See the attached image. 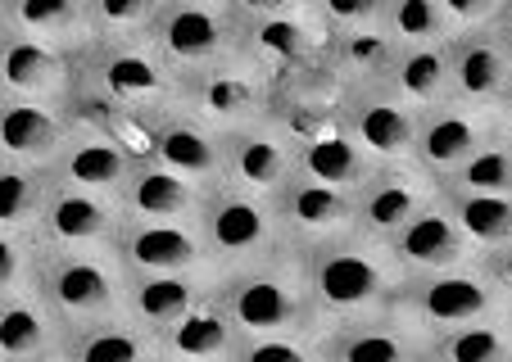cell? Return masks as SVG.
Wrapping results in <instances>:
<instances>
[{
  "label": "cell",
  "mask_w": 512,
  "mask_h": 362,
  "mask_svg": "<svg viewBox=\"0 0 512 362\" xmlns=\"http://www.w3.org/2000/svg\"><path fill=\"white\" fill-rule=\"evenodd\" d=\"M304 277H309V295L318 308V326H345L358 317L386 313L395 308V295L404 286V272L386 245H372L363 236H345L336 245H322L300 258Z\"/></svg>",
  "instance_id": "cell-1"
},
{
  "label": "cell",
  "mask_w": 512,
  "mask_h": 362,
  "mask_svg": "<svg viewBox=\"0 0 512 362\" xmlns=\"http://www.w3.org/2000/svg\"><path fill=\"white\" fill-rule=\"evenodd\" d=\"M236 19H241V64L268 77L272 91H286L300 77L322 73L327 28H322L318 0H295V5L236 0Z\"/></svg>",
  "instance_id": "cell-2"
},
{
  "label": "cell",
  "mask_w": 512,
  "mask_h": 362,
  "mask_svg": "<svg viewBox=\"0 0 512 362\" xmlns=\"http://www.w3.org/2000/svg\"><path fill=\"white\" fill-rule=\"evenodd\" d=\"M218 295H223L227 313H232L241 335H313V331H322L300 254H277L259 267L218 277Z\"/></svg>",
  "instance_id": "cell-3"
},
{
  "label": "cell",
  "mask_w": 512,
  "mask_h": 362,
  "mask_svg": "<svg viewBox=\"0 0 512 362\" xmlns=\"http://www.w3.org/2000/svg\"><path fill=\"white\" fill-rule=\"evenodd\" d=\"M37 295L64 326L127 313V272L114 249H41Z\"/></svg>",
  "instance_id": "cell-4"
},
{
  "label": "cell",
  "mask_w": 512,
  "mask_h": 362,
  "mask_svg": "<svg viewBox=\"0 0 512 362\" xmlns=\"http://www.w3.org/2000/svg\"><path fill=\"white\" fill-rule=\"evenodd\" d=\"M200 236L218 277H232L245 267H259L277 254H290L277 227V209L268 195L241 191V186H209L200 209Z\"/></svg>",
  "instance_id": "cell-5"
},
{
  "label": "cell",
  "mask_w": 512,
  "mask_h": 362,
  "mask_svg": "<svg viewBox=\"0 0 512 362\" xmlns=\"http://www.w3.org/2000/svg\"><path fill=\"white\" fill-rule=\"evenodd\" d=\"M508 304L512 299L490 281L481 258L463 263V267H449V272L404 277V286H399V295H395V308L413 326H422L431 340L445 331H458V326L508 317Z\"/></svg>",
  "instance_id": "cell-6"
},
{
  "label": "cell",
  "mask_w": 512,
  "mask_h": 362,
  "mask_svg": "<svg viewBox=\"0 0 512 362\" xmlns=\"http://www.w3.org/2000/svg\"><path fill=\"white\" fill-rule=\"evenodd\" d=\"M78 77L136 118H155L182 105V77L164 64V55L150 41L87 46L78 55Z\"/></svg>",
  "instance_id": "cell-7"
},
{
  "label": "cell",
  "mask_w": 512,
  "mask_h": 362,
  "mask_svg": "<svg viewBox=\"0 0 512 362\" xmlns=\"http://www.w3.org/2000/svg\"><path fill=\"white\" fill-rule=\"evenodd\" d=\"M150 46L177 77L241 59L236 0H159Z\"/></svg>",
  "instance_id": "cell-8"
},
{
  "label": "cell",
  "mask_w": 512,
  "mask_h": 362,
  "mask_svg": "<svg viewBox=\"0 0 512 362\" xmlns=\"http://www.w3.org/2000/svg\"><path fill=\"white\" fill-rule=\"evenodd\" d=\"M318 5L322 28H327V55H322L327 82L336 91L386 82L399 46L381 32V0H368V5H327V0H318Z\"/></svg>",
  "instance_id": "cell-9"
},
{
  "label": "cell",
  "mask_w": 512,
  "mask_h": 362,
  "mask_svg": "<svg viewBox=\"0 0 512 362\" xmlns=\"http://www.w3.org/2000/svg\"><path fill=\"white\" fill-rule=\"evenodd\" d=\"M182 109L209 123L218 136L241 132L250 123L277 114V91L268 77H259L250 64L232 59L218 68H200V73L182 77Z\"/></svg>",
  "instance_id": "cell-10"
},
{
  "label": "cell",
  "mask_w": 512,
  "mask_h": 362,
  "mask_svg": "<svg viewBox=\"0 0 512 362\" xmlns=\"http://www.w3.org/2000/svg\"><path fill=\"white\" fill-rule=\"evenodd\" d=\"M435 200H440V181L426 177L413 159L381 163L354 191V236L372 240V245H390Z\"/></svg>",
  "instance_id": "cell-11"
},
{
  "label": "cell",
  "mask_w": 512,
  "mask_h": 362,
  "mask_svg": "<svg viewBox=\"0 0 512 362\" xmlns=\"http://www.w3.org/2000/svg\"><path fill=\"white\" fill-rule=\"evenodd\" d=\"M336 118L349 132V141L368 154L372 163H408L417 145V109L390 91L386 82L377 86H354V91H336Z\"/></svg>",
  "instance_id": "cell-12"
},
{
  "label": "cell",
  "mask_w": 512,
  "mask_h": 362,
  "mask_svg": "<svg viewBox=\"0 0 512 362\" xmlns=\"http://www.w3.org/2000/svg\"><path fill=\"white\" fill-rule=\"evenodd\" d=\"M114 254L127 277H168V272H213L204 249L200 222H150L127 218L118 222Z\"/></svg>",
  "instance_id": "cell-13"
},
{
  "label": "cell",
  "mask_w": 512,
  "mask_h": 362,
  "mask_svg": "<svg viewBox=\"0 0 512 362\" xmlns=\"http://www.w3.org/2000/svg\"><path fill=\"white\" fill-rule=\"evenodd\" d=\"M272 209H277V227H281L286 249L300 258L322 245H336V240L354 236V195L318 186L309 177H290L272 195Z\"/></svg>",
  "instance_id": "cell-14"
},
{
  "label": "cell",
  "mask_w": 512,
  "mask_h": 362,
  "mask_svg": "<svg viewBox=\"0 0 512 362\" xmlns=\"http://www.w3.org/2000/svg\"><path fill=\"white\" fill-rule=\"evenodd\" d=\"M499 118L494 109H467L458 100L426 109L417 118V145H413V163L426 172L431 181H454V172L481 150L490 136H499Z\"/></svg>",
  "instance_id": "cell-15"
},
{
  "label": "cell",
  "mask_w": 512,
  "mask_h": 362,
  "mask_svg": "<svg viewBox=\"0 0 512 362\" xmlns=\"http://www.w3.org/2000/svg\"><path fill=\"white\" fill-rule=\"evenodd\" d=\"M145 159L164 163L168 172L209 191V186L223 181V136L177 105L145 118Z\"/></svg>",
  "instance_id": "cell-16"
},
{
  "label": "cell",
  "mask_w": 512,
  "mask_h": 362,
  "mask_svg": "<svg viewBox=\"0 0 512 362\" xmlns=\"http://www.w3.org/2000/svg\"><path fill=\"white\" fill-rule=\"evenodd\" d=\"M322 362H431V335L399 308L322 331Z\"/></svg>",
  "instance_id": "cell-17"
},
{
  "label": "cell",
  "mask_w": 512,
  "mask_h": 362,
  "mask_svg": "<svg viewBox=\"0 0 512 362\" xmlns=\"http://www.w3.org/2000/svg\"><path fill=\"white\" fill-rule=\"evenodd\" d=\"M73 86H78V55L5 32V41H0V96L5 100L64 105Z\"/></svg>",
  "instance_id": "cell-18"
},
{
  "label": "cell",
  "mask_w": 512,
  "mask_h": 362,
  "mask_svg": "<svg viewBox=\"0 0 512 362\" xmlns=\"http://www.w3.org/2000/svg\"><path fill=\"white\" fill-rule=\"evenodd\" d=\"M295 177V141L277 118L223 136V181L254 195H277Z\"/></svg>",
  "instance_id": "cell-19"
},
{
  "label": "cell",
  "mask_w": 512,
  "mask_h": 362,
  "mask_svg": "<svg viewBox=\"0 0 512 362\" xmlns=\"http://www.w3.org/2000/svg\"><path fill=\"white\" fill-rule=\"evenodd\" d=\"M118 222H123V204L114 195L78 191L59 181L37 222V240L41 249H114Z\"/></svg>",
  "instance_id": "cell-20"
},
{
  "label": "cell",
  "mask_w": 512,
  "mask_h": 362,
  "mask_svg": "<svg viewBox=\"0 0 512 362\" xmlns=\"http://www.w3.org/2000/svg\"><path fill=\"white\" fill-rule=\"evenodd\" d=\"M386 254L395 258V267L404 277H426V272H449V267L476 263V249L467 245L458 222L449 218L445 200H435L426 213H417V218L386 245Z\"/></svg>",
  "instance_id": "cell-21"
},
{
  "label": "cell",
  "mask_w": 512,
  "mask_h": 362,
  "mask_svg": "<svg viewBox=\"0 0 512 362\" xmlns=\"http://www.w3.org/2000/svg\"><path fill=\"white\" fill-rule=\"evenodd\" d=\"M78 123L68 114V105H23V100H5L0 114V159L32 163V168H55L59 154L68 150Z\"/></svg>",
  "instance_id": "cell-22"
},
{
  "label": "cell",
  "mask_w": 512,
  "mask_h": 362,
  "mask_svg": "<svg viewBox=\"0 0 512 362\" xmlns=\"http://www.w3.org/2000/svg\"><path fill=\"white\" fill-rule=\"evenodd\" d=\"M508 77L512 64L499 28L449 41V100H458L467 109H494Z\"/></svg>",
  "instance_id": "cell-23"
},
{
  "label": "cell",
  "mask_w": 512,
  "mask_h": 362,
  "mask_svg": "<svg viewBox=\"0 0 512 362\" xmlns=\"http://www.w3.org/2000/svg\"><path fill=\"white\" fill-rule=\"evenodd\" d=\"M127 218H150V222H200L204 209V186L168 172L155 159H136L127 172L123 191H118Z\"/></svg>",
  "instance_id": "cell-24"
},
{
  "label": "cell",
  "mask_w": 512,
  "mask_h": 362,
  "mask_svg": "<svg viewBox=\"0 0 512 362\" xmlns=\"http://www.w3.org/2000/svg\"><path fill=\"white\" fill-rule=\"evenodd\" d=\"M159 349L177 362H232L236 358L241 331H236L218 286H213L182 322H173L164 335H159Z\"/></svg>",
  "instance_id": "cell-25"
},
{
  "label": "cell",
  "mask_w": 512,
  "mask_h": 362,
  "mask_svg": "<svg viewBox=\"0 0 512 362\" xmlns=\"http://www.w3.org/2000/svg\"><path fill=\"white\" fill-rule=\"evenodd\" d=\"M218 286V272H168V277H127V317L150 335H164L182 322L209 290Z\"/></svg>",
  "instance_id": "cell-26"
},
{
  "label": "cell",
  "mask_w": 512,
  "mask_h": 362,
  "mask_svg": "<svg viewBox=\"0 0 512 362\" xmlns=\"http://www.w3.org/2000/svg\"><path fill=\"white\" fill-rule=\"evenodd\" d=\"M132 163H136V154L127 150V145H118L114 136H100V132H91V127H78L73 141H68V150L59 154L55 177L64 181V186L96 191V195H114L118 200V191H123Z\"/></svg>",
  "instance_id": "cell-27"
},
{
  "label": "cell",
  "mask_w": 512,
  "mask_h": 362,
  "mask_svg": "<svg viewBox=\"0 0 512 362\" xmlns=\"http://www.w3.org/2000/svg\"><path fill=\"white\" fill-rule=\"evenodd\" d=\"M0 28L14 32V37L46 41V46L68 50V55H82L91 46L87 0H5Z\"/></svg>",
  "instance_id": "cell-28"
},
{
  "label": "cell",
  "mask_w": 512,
  "mask_h": 362,
  "mask_svg": "<svg viewBox=\"0 0 512 362\" xmlns=\"http://www.w3.org/2000/svg\"><path fill=\"white\" fill-rule=\"evenodd\" d=\"M159 335L136 326L132 317H105V322H82L64 331V362H155Z\"/></svg>",
  "instance_id": "cell-29"
},
{
  "label": "cell",
  "mask_w": 512,
  "mask_h": 362,
  "mask_svg": "<svg viewBox=\"0 0 512 362\" xmlns=\"http://www.w3.org/2000/svg\"><path fill=\"white\" fill-rule=\"evenodd\" d=\"M64 331L68 326L50 313L41 295L0 299V362L50 358L64 349Z\"/></svg>",
  "instance_id": "cell-30"
},
{
  "label": "cell",
  "mask_w": 512,
  "mask_h": 362,
  "mask_svg": "<svg viewBox=\"0 0 512 362\" xmlns=\"http://www.w3.org/2000/svg\"><path fill=\"white\" fill-rule=\"evenodd\" d=\"M386 86L404 100L408 109H426L449 100V46H408L395 55L386 73Z\"/></svg>",
  "instance_id": "cell-31"
},
{
  "label": "cell",
  "mask_w": 512,
  "mask_h": 362,
  "mask_svg": "<svg viewBox=\"0 0 512 362\" xmlns=\"http://www.w3.org/2000/svg\"><path fill=\"white\" fill-rule=\"evenodd\" d=\"M59 177L55 168L0 159V231H37Z\"/></svg>",
  "instance_id": "cell-32"
},
{
  "label": "cell",
  "mask_w": 512,
  "mask_h": 362,
  "mask_svg": "<svg viewBox=\"0 0 512 362\" xmlns=\"http://www.w3.org/2000/svg\"><path fill=\"white\" fill-rule=\"evenodd\" d=\"M449 218L458 222V231L467 236V245L481 254H494L512 240V195H472V191H449L440 186Z\"/></svg>",
  "instance_id": "cell-33"
},
{
  "label": "cell",
  "mask_w": 512,
  "mask_h": 362,
  "mask_svg": "<svg viewBox=\"0 0 512 362\" xmlns=\"http://www.w3.org/2000/svg\"><path fill=\"white\" fill-rule=\"evenodd\" d=\"M431 362H512V326L508 317L476 326H458L431 340Z\"/></svg>",
  "instance_id": "cell-34"
},
{
  "label": "cell",
  "mask_w": 512,
  "mask_h": 362,
  "mask_svg": "<svg viewBox=\"0 0 512 362\" xmlns=\"http://www.w3.org/2000/svg\"><path fill=\"white\" fill-rule=\"evenodd\" d=\"M381 32L399 50L408 46H449L440 0H381Z\"/></svg>",
  "instance_id": "cell-35"
},
{
  "label": "cell",
  "mask_w": 512,
  "mask_h": 362,
  "mask_svg": "<svg viewBox=\"0 0 512 362\" xmlns=\"http://www.w3.org/2000/svg\"><path fill=\"white\" fill-rule=\"evenodd\" d=\"M155 14H159V0H87L91 46H109V41H150Z\"/></svg>",
  "instance_id": "cell-36"
},
{
  "label": "cell",
  "mask_w": 512,
  "mask_h": 362,
  "mask_svg": "<svg viewBox=\"0 0 512 362\" xmlns=\"http://www.w3.org/2000/svg\"><path fill=\"white\" fill-rule=\"evenodd\" d=\"M445 186L472 195H512V132L490 136Z\"/></svg>",
  "instance_id": "cell-37"
},
{
  "label": "cell",
  "mask_w": 512,
  "mask_h": 362,
  "mask_svg": "<svg viewBox=\"0 0 512 362\" xmlns=\"http://www.w3.org/2000/svg\"><path fill=\"white\" fill-rule=\"evenodd\" d=\"M41 240L37 231H0V299L37 295Z\"/></svg>",
  "instance_id": "cell-38"
},
{
  "label": "cell",
  "mask_w": 512,
  "mask_h": 362,
  "mask_svg": "<svg viewBox=\"0 0 512 362\" xmlns=\"http://www.w3.org/2000/svg\"><path fill=\"white\" fill-rule=\"evenodd\" d=\"M232 362H322V331L313 335H241Z\"/></svg>",
  "instance_id": "cell-39"
},
{
  "label": "cell",
  "mask_w": 512,
  "mask_h": 362,
  "mask_svg": "<svg viewBox=\"0 0 512 362\" xmlns=\"http://www.w3.org/2000/svg\"><path fill=\"white\" fill-rule=\"evenodd\" d=\"M440 10H445L449 41H458V37H472V32L499 28L508 0H440Z\"/></svg>",
  "instance_id": "cell-40"
},
{
  "label": "cell",
  "mask_w": 512,
  "mask_h": 362,
  "mask_svg": "<svg viewBox=\"0 0 512 362\" xmlns=\"http://www.w3.org/2000/svg\"><path fill=\"white\" fill-rule=\"evenodd\" d=\"M481 267L490 272V281L503 290V295L512 299V240L503 249H494V254H481Z\"/></svg>",
  "instance_id": "cell-41"
},
{
  "label": "cell",
  "mask_w": 512,
  "mask_h": 362,
  "mask_svg": "<svg viewBox=\"0 0 512 362\" xmlns=\"http://www.w3.org/2000/svg\"><path fill=\"white\" fill-rule=\"evenodd\" d=\"M494 118H499L503 132H512V77H508V86H503V96L494 100Z\"/></svg>",
  "instance_id": "cell-42"
},
{
  "label": "cell",
  "mask_w": 512,
  "mask_h": 362,
  "mask_svg": "<svg viewBox=\"0 0 512 362\" xmlns=\"http://www.w3.org/2000/svg\"><path fill=\"white\" fill-rule=\"evenodd\" d=\"M499 32H503V46H508V64H512V23H499Z\"/></svg>",
  "instance_id": "cell-43"
},
{
  "label": "cell",
  "mask_w": 512,
  "mask_h": 362,
  "mask_svg": "<svg viewBox=\"0 0 512 362\" xmlns=\"http://www.w3.org/2000/svg\"><path fill=\"white\" fill-rule=\"evenodd\" d=\"M28 362H64V358H59V353H50V358H28Z\"/></svg>",
  "instance_id": "cell-44"
},
{
  "label": "cell",
  "mask_w": 512,
  "mask_h": 362,
  "mask_svg": "<svg viewBox=\"0 0 512 362\" xmlns=\"http://www.w3.org/2000/svg\"><path fill=\"white\" fill-rule=\"evenodd\" d=\"M155 362H177V358H168V353H164V349H159V353H155Z\"/></svg>",
  "instance_id": "cell-45"
},
{
  "label": "cell",
  "mask_w": 512,
  "mask_h": 362,
  "mask_svg": "<svg viewBox=\"0 0 512 362\" xmlns=\"http://www.w3.org/2000/svg\"><path fill=\"white\" fill-rule=\"evenodd\" d=\"M503 23H512V0H508V10H503Z\"/></svg>",
  "instance_id": "cell-46"
},
{
  "label": "cell",
  "mask_w": 512,
  "mask_h": 362,
  "mask_svg": "<svg viewBox=\"0 0 512 362\" xmlns=\"http://www.w3.org/2000/svg\"><path fill=\"white\" fill-rule=\"evenodd\" d=\"M508 326H512V304H508Z\"/></svg>",
  "instance_id": "cell-47"
}]
</instances>
